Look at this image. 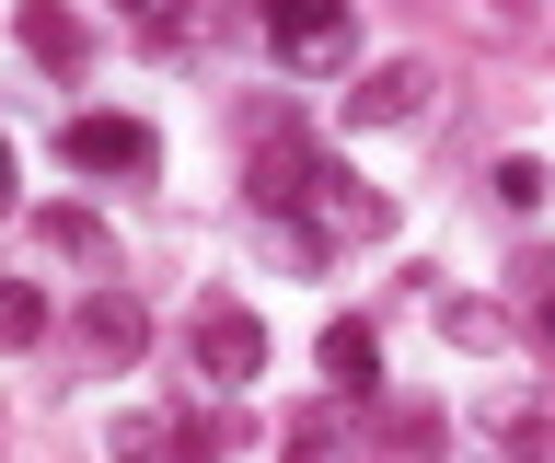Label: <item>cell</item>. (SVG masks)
<instances>
[{"instance_id":"6da1fadb","label":"cell","mask_w":555,"mask_h":463,"mask_svg":"<svg viewBox=\"0 0 555 463\" xmlns=\"http://www.w3.org/2000/svg\"><path fill=\"white\" fill-rule=\"evenodd\" d=\"M59 151L81 163V175H151V163H163V140H151L139 116H69Z\"/></svg>"},{"instance_id":"7a4b0ae2","label":"cell","mask_w":555,"mask_h":463,"mask_svg":"<svg viewBox=\"0 0 555 463\" xmlns=\"http://www.w3.org/2000/svg\"><path fill=\"white\" fill-rule=\"evenodd\" d=\"M267 36H278V59L324 70V59H347V0H267Z\"/></svg>"},{"instance_id":"3957f363","label":"cell","mask_w":555,"mask_h":463,"mask_svg":"<svg viewBox=\"0 0 555 463\" xmlns=\"http://www.w3.org/2000/svg\"><path fill=\"white\" fill-rule=\"evenodd\" d=\"M416 93H428V70H416V59H393L382 81H359V93H347V116H359V128H371V116L393 128V116H416Z\"/></svg>"},{"instance_id":"277c9868","label":"cell","mask_w":555,"mask_h":463,"mask_svg":"<svg viewBox=\"0 0 555 463\" xmlns=\"http://www.w3.org/2000/svg\"><path fill=\"white\" fill-rule=\"evenodd\" d=\"M324 371H336V394H359L382 371V348H371V324H324Z\"/></svg>"},{"instance_id":"5b68a950","label":"cell","mask_w":555,"mask_h":463,"mask_svg":"<svg viewBox=\"0 0 555 463\" xmlns=\"http://www.w3.org/2000/svg\"><path fill=\"white\" fill-rule=\"evenodd\" d=\"M208 359H220V383H255V359H267V336H255L243 313H220V324H208Z\"/></svg>"},{"instance_id":"8992f818","label":"cell","mask_w":555,"mask_h":463,"mask_svg":"<svg viewBox=\"0 0 555 463\" xmlns=\"http://www.w3.org/2000/svg\"><path fill=\"white\" fill-rule=\"evenodd\" d=\"M35 324H47V301H35V290H0V348H24Z\"/></svg>"},{"instance_id":"52a82bcc","label":"cell","mask_w":555,"mask_h":463,"mask_svg":"<svg viewBox=\"0 0 555 463\" xmlns=\"http://www.w3.org/2000/svg\"><path fill=\"white\" fill-rule=\"evenodd\" d=\"M498 197L509 209H544V163H498Z\"/></svg>"},{"instance_id":"ba28073f","label":"cell","mask_w":555,"mask_h":463,"mask_svg":"<svg viewBox=\"0 0 555 463\" xmlns=\"http://www.w3.org/2000/svg\"><path fill=\"white\" fill-rule=\"evenodd\" d=\"M0 209H12V140H0Z\"/></svg>"},{"instance_id":"9c48e42d","label":"cell","mask_w":555,"mask_h":463,"mask_svg":"<svg viewBox=\"0 0 555 463\" xmlns=\"http://www.w3.org/2000/svg\"><path fill=\"white\" fill-rule=\"evenodd\" d=\"M544 336H555V313H544Z\"/></svg>"}]
</instances>
